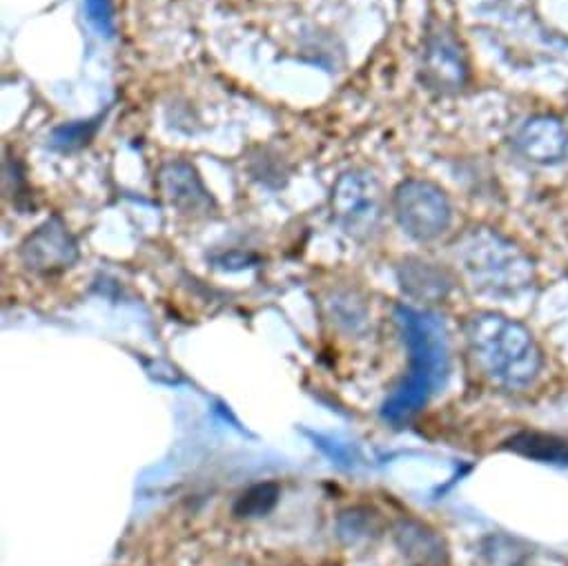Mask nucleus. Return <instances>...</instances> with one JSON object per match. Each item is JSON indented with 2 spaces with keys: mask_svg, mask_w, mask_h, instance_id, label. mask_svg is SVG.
Here are the masks:
<instances>
[{
  "mask_svg": "<svg viewBox=\"0 0 568 566\" xmlns=\"http://www.w3.org/2000/svg\"><path fill=\"white\" fill-rule=\"evenodd\" d=\"M455 259L470 286L490 297H517L535 281L526 252L488 228L466 232L455 245Z\"/></svg>",
  "mask_w": 568,
  "mask_h": 566,
  "instance_id": "nucleus-2",
  "label": "nucleus"
},
{
  "mask_svg": "<svg viewBox=\"0 0 568 566\" xmlns=\"http://www.w3.org/2000/svg\"><path fill=\"white\" fill-rule=\"evenodd\" d=\"M85 8H88V14H90V21L103 30V32H112V0H85Z\"/></svg>",
  "mask_w": 568,
  "mask_h": 566,
  "instance_id": "nucleus-13",
  "label": "nucleus"
},
{
  "mask_svg": "<svg viewBox=\"0 0 568 566\" xmlns=\"http://www.w3.org/2000/svg\"><path fill=\"white\" fill-rule=\"evenodd\" d=\"M397 544L410 562L419 566H439L444 557V544L428 528L415 522H402L397 526Z\"/></svg>",
  "mask_w": 568,
  "mask_h": 566,
  "instance_id": "nucleus-10",
  "label": "nucleus"
},
{
  "mask_svg": "<svg viewBox=\"0 0 568 566\" xmlns=\"http://www.w3.org/2000/svg\"><path fill=\"white\" fill-rule=\"evenodd\" d=\"M79 259V243L61 216L48 219L21 245V261L37 274H59Z\"/></svg>",
  "mask_w": 568,
  "mask_h": 566,
  "instance_id": "nucleus-6",
  "label": "nucleus"
},
{
  "mask_svg": "<svg viewBox=\"0 0 568 566\" xmlns=\"http://www.w3.org/2000/svg\"><path fill=\"white\" fill-rule=\"evenodd\" d=\"M159 190L165 201L185 216H205L214 210V199L203 185L196 168L187 161H170L159 170Z\"/></svg>",
  "mask_w": 568,
  "mask_h": 566,
  "instance_id": "nucleus-7",
  "label": "nucleus"
},
{
  "mask_svg": "<svg viewBox=\"0 0 568 566\" xmlns=\"http://www.w3.org/2000/svg\"><path fill=\"white\" fill-rule=\"evenodd\" d=\"M475 368L506 388L530 386L541 371V353L532 335L499 313H475L464 324Z\"/></svg>",
  "mask_w": 568,
  "mask_h": 566,
  "instance_id": "nucleus-1",
  "label": "nucleus"
},
{
  "mask_svg": "<svg viewBox=\"0 0 568 566\" xmlns=\"http://www.w3.org/2000/svg\"><path fill=\"white\" fill-rule=\"evenodd\" d=\"M402 291L417 302H439L450 293L453 281L446 270L422 259H406L397 270Z\"/></svg>",
  "mask_w": 568,
  "mask_h": 566,
  "instance_id": "nucleus-9",
  "label": "nucleus"
},
{
  "mask_svg": "<svg viewBox=\"0 0 568 566\" xmlns=\"http://www.w3.org/2000/svg\"><path fill=\"white\" fill-rule=\"evenodd\" d=\"M393 212L402 230L417 241L442 236L453 221V208L446 192L424 179H408L395 188Z\"/></svg>",
  "mask_w": 568,
  "mask_h": 566,
  "instance_id": "nucleus-4",
  "label": "nucleus"
},
{
  "mask_svg": "<svg viewBox=\"0 0 568 566\" xmlns=\"http://www.w3.org/2000/svg\"><path fill=\"white\" fill-rule=\"evenodd\" d=\"M515 148L530 163L555 165L568 156V130L559 119L539 114L519 128Z\"/></svg>",
  "mask_w": 568,
  "mask_h": 566,
  "instance_id": "nucleus-8",
  "label": "nucleus"
},
{
  "mask_svg": "<svg viewBox=\"0 0 568 566\" xmlns=\"http://www.w3.org/2000/svg\"><path fill=\"white\" fill-rule=\"evenodd\" d=\"M335 221L353 239H368L377 232L384 216V190L368 170L344 172L331 192Z\"/></svg>",
  "mask_w": 568,
  "mask_h": 566,
  "instance_id": "nucleus-3",
  "label": "nucleus"
},
{
  "mask_svg": "<svg viewBox=\"0 0 568 566\" xmlns=\"http://www.w3.org/2000/svg\"><path fill=\"white\" fill-rule=\"evenodd\" d=\"M97 130V123L92 121H81V123H70V125H63L54 132V145L63 148V150H72V148H79V145H85L92 134Z\"/></svg>",
  "mask_w": 568,
  "mask_h": 566,
  "instance_id": "nucleus-12",
  "label": "nucleus"
},
{
  "mask_svg": "<svg viewBox=\"0 0 568 566\" xmlns=\"http://www.w3.org/2000/svg\"><path fill=\"white\" fill-rule=\"evenodd\" d=\"M422 79L428 90H435L439 94L459 92L468 83L466 54L453 30L444 23L433 26L426 34Z\"/></svg>",
  "mask_w": 568,
  "mask_h": 566,
  "instance_id": "nucleus-5",
  "label": "nucleus"
},
{
  "mask_svg": "<svg viewBox=\"0 0 568 566\" xmlns=\"http://www.w3.org/2000/svg\"><path fill=\"white\" fill-rule=\"evenodd\" d=\"M278 499V486L272 482L256 484L247 488L234 504V513L239 517H261L274 508Z\"/></svg>",
  "mask_w": 568,
  "mask_h": 566,
  "instance_id": "nucleus-11",
  "label": "nucleus"
}]
</instances>
